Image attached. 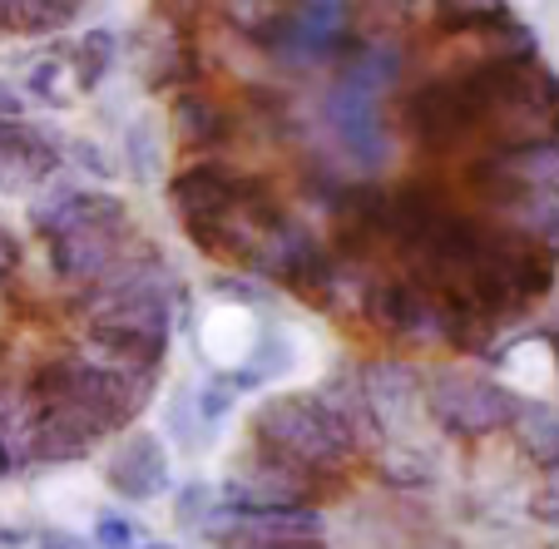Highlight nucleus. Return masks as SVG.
<instances>
[{
	"mask_svg": "<svg viewBox=\"0 0 559 549\" xmlns=\"http://www.w3.org/2000/svg\"><path fill=\"white\" fill-rule=\"evenodd\" d=\"M174 297L179 277L158 258H124L99 283L85 287L90 342L109 367L154 377L174 342Z\"/></svg>",
	"mask_w": 559,
	"mask_h": 549,
	"instance_id": "obj_1",
	"label": "nucleus"
},
{
	"mask_svg": "<svg viewBox=\"0 0 559 549\" xmlns=\"http://www.w3.org/2000/svg\"><path fill=\"white\" fill-rule=\"evenodd\" d=\"M31 391H35V402H40V411H74V416H85L99 435H115V431H124L139 416V406L148 402L154 377H148V371L109 367V361L70 357V361L40 367Z\"/></svg>",
	"mask_w": 559,
	"mask_h": 549,
	"instance_id": "obj_2",
	"label": "nucleus"
},
{
	"mask_svg": "<svg viewBox=\"0 0 559 549\" xmlns=\"http://www.w3.org/2000/svg\"><path fill=\"white\" fill-rule=\"evenodd\" d=\"M258 451H273L283 461L302 465L312 476H342L357 461V435L342 416H332L317 396H273L253 416Z\"/></svg>",
	"mask_w": 559,
	"mask_h": 549,
	"instance_id": "obj_3",
	"label": "nucleus"
},
{
	"mask_svg": "<svg viewBox=\"0 0 559 549\" xmlns=\"http://www.w3.org/2000/svg\"><path fill=\"white\" fill-rule=\"evenodd\" d=\"M367 318L386 337L412 342V347H455V332H461V307L436 287H426L416 273L386 277V283L371 287Z\"/></svg>",
	"mask_w": 559,
	"mask_h": 549,
	"instance_id": "obj_4",
	"label": "nucleus"
},
{
	"mask_svg": "<svg viewBox=\"0 0 559 549\" xmlns=\"http://www.w3.org/2000/svg\"><path fill=\"white\" fill-rule=\"evenodd\" d=\"M426 386V406H431L436 426H445L451 435H496L510 426L520 396L510 386L475 371H436L421 381Z\"/></svg>",
	"mask_w": 559,
	"mask_h": 549,
	"instance_id": "obj_5",
	"label": "nucleus"
},
{
	"mask_svg": "<svg viewBox=\"0 0 559 549\" xmlns=\"http://www.w3.org/2000/svg\"><path fill=\"white\" fill-rule=\"evenodd\" d=\"M124 232H129V218H124V203L105 199L99 193L95 213L80 218L74 228L55 232L50 238V267L64 277L70 287H90L109 273L115 263H124Z\"/></svg>",
	"mask_w": 559,
	"mask_h": 549,
	"instance_id": "obj_6",
	"label": "nucleus"
},
{
	"mask_svg": "<svg viewBox=\"0 0 559 549\" xmlns=\"http://www.w3.org/2000/svg\"><path fill=\"white\" fill-rule=\"evenodd\" d=\"M199 529L218 549H317L322 515L307 505H277V510L223 505V510H209Z\"/></svg>",
	"mask_w": 559,
	"mask_h": 549,
	"instance_id": "obj_7",
	"label": "nucleus"
},
{
	"mask_svg": "<svg viewBox=\"0 0 559 549\" xmlns=\"http://www.w3.org/2000/svg\"><path fill=\"white\" fill-rule=\"evenodd\" d=\"M328 248L317 243L307 228H297L293 218H283L277 228L263 232V243H258L253 253V273L267 277V283L287 287V293L307 297V302L317 307V293H322V277H328Z\"/></svg>",
	"mask_w": 559,
	"mask_h": 549,
	"instance_id": "obj_8",
	"label": "nucleus"
},
{
	"mask_svg": "<svg viewBox=\"0 0 559 549\" xmlns=\"http://www.w3.org/2000/svg\"><path fill=\"white\" fill-rule=\"evenodd\" d=\"M317 490V476L302 465L283 461L273 451H258L243 470H233L223 500L243 510H277V505H307V496Z\"/></svg>",
	"mask_w": 559,
	"mask_h": 549,
	"instance_id": "obj_9",
	"label": "nucleus"
},
{
	"mask_svg": "<svg viewBox=\"0 0 559 549\" xmlns=\"http://www.w3.org/2000/svg\"><path fill=\"white\" fill-rule=\"evenodd\" d=\"M267 183L258 179H243V174L223 169V164H203V169H189L174 179V208H179L183 228H193V223H213L223 218V213L243 208L248 199H258Z\"/></svg>",
	"mask_w": 559,
	"mask_h": 549,
	"instance_id": "obj_10",
	"label": "nucleus"
},
{
	"mask_svg": "<svg viewBox=\"0 0 559 549\" xmlns=\"http://www.w3.org/2000/svg\"><path fill=\"white\" fill-rule=\"evenodd\" d=\"M109 490H119L134 505H148L169 490V455H164V435L158 431H129L124 441L115 445L105 465Z\"/></svg>",
	"mask_w": 559,
	"mask_h": 549,
	"instance_id": "obj_11",
	"label": "nucleus"
},
{
	"mask_svg": "<svg viewBox=\"0 0 559 549\" xmlns=\"http://www.w3.org/2000/svg\"><path fill=\"white\" fill-rule=\"evenodd\" d=\"M99 441H105V435H99L85 416H74V411H40L31 461H40V465H74V461H85Z\"/></svg>",
	"mask_w": 559,
	"mask_h": 549,
	"instance_id": "obj_12",
	"label": "nucleus"
},
{
	"mask_svg": "<svg viewBox=\"0 0 559 549\" xmlns=\"http://www.w3.org/2000/svg\"><path fill=\"white\" fill-rule=\"evenodd\" d=\"M35 426H40L35 391L11 377H0V451L11 455V470L35 455Z\"/></svg>",
	"mask_w": 559,
	"mask_h": 549,
	"instance_id": "obj_13",
	"label": "nucleus"
},
{
	"mask_svg": "<svg viewBox=\"0 0 559 549\" xmlns=\"http://www.w3.org/2000/svg\"><path fill=\"white\" fill-rule=\"evenodd\" d=\"M361 386H367V402H371L377 426L386 431V426L396 421V416H406V406L416 402L421 377H416V367H406V361H377V367L361 371Z\"/></svg>",
	"mask_w": 559,
	"mask_h": 549,
	"instance_id": "obj_14",
	"label": "nucleus"
},
{
	"mask_svg": "<svg viewBox=\"0 0 559 549\" xmlns=\"http://www.w3.org/2000/svg\"><path fill=\"white\" fill-rule=\"evenodd\" d=\"M371 273L361 258H332L328 277H322V293H317V307H328L332 318H367L371 307Z\"/></svg>",
	"mask_w": 559,
	"mask_h": 549,
	"instance_id": "obj_15",
	"label": "nucleus"
},
{
	"mask_svg": "<svg viewBox=\"0 0 559 549\" xmlns=\"http://www.w3.org/2000/svg\"><path fill=\"white\" fill-rule=\"evenodd\" d=\"M510 431L525 445V455L545 470H559V406L535 402V396H520L515 416H510Z\"/></svg>",
	"mask_w": 559,
	"mask_h": 549,
	"instance_id": "obj_16",
	"label": "nucleus"
},
{
	"mask_svg": "<svg viewBox=\"0 0 559 549\" xmlns=\"http://www.w3.org/2000/svg\"><path fill=\"white\" fill-rule=\"evenodd\" d=\"M45 169H50V154H35V148H25L21 139L0 134V193H21L25 183L40 179Z\"/></svg>",
	"mask_w": 559,
	"mask_h": 549,
	"instance_id": "obj_17",
	"label": "nucleus"
},
{
	"mask_svg": "<svg viewBox=\"0 0 559 549\" xmlns=\"http://www.w3.org/2000/svg\"><path fill=\"white\" fill-rule=\"evenodd\" d=\"M209 431L199 416V402H193V386H179L169 396V406H164V435L169 441H179L183 451H199V435Z\"/></svg>",
	"mask_w": 559,
	"mask_h": 549,
	"instance_id": "obj_18",
	"label": "nucleus"
},
{
	"mask_svg": "<svg viewBox=\"0 0 559 549\" xmlns=\"http://www.w3.org/2000/svg\"><path fill=\"white\" fill-rule=\"evenodd\" d=\"M193 402H199V416H203V426H223L228 421V411H233V402H238V391H233V381L223 377V381H203V386H193Z\"/></svg>",
	"mask_w": 559,
	"mask_h": 549,
	"instance_id": "obj_19",
	"label": "nucleus"
},
{
	"mask_svg": "<svg viewBox=\"0 0 559 549\" xmlns=\"http://www.w3.org/2000/svg\"><path fill=\"white\" fill-rule=\"evenodd\" d=\"M179 129H183V139H193V144H209V139H218V109L213 105H203L199 95H183L179 99Z\"/></svg>",
	"mask_w": 559,
	"mask_h": 549,
	"instance_id": "obj_20",
	"label": "nucleus"
},
{
	"mask_svg": "<svg viewBox=\"0 0 559 549\" xmlns=\"http://www.w3.org/2000/svg\"><path fill=\"white\" fill-rule=\"evenodd\" d=\"M209 510H213V486H203V480H189V486L174 496V520H179L183 529H199Z\"/></svg>",
	"mask_w": 559,
	"mask_h": 549,
	"instance_id": "obj_21",
	"label": "nucleus"
},
{
	"mask_svg": "<svg viewBox=\"0 0 559 549\" xmlns=\"http://www.w3.org/2000/svg\"><path fill=\"white\" fill-rule=\"evenodd\" d=\"M95 545L99 549H134L139 545V525L129 515H115V510H105V515L95 520Z\"/></svg>",
	"mask_w": 559,
	"mask_h": 549,
	"instance_id": "obj_22",
	"label": "nucleus"
},
{
	"mask_svg": "<svg viewBox=\"0 0 559 549\" xmlns=\"http://www.w3.org/2000/svg\"><path fill=\"white\" fill-rule=\"evenodd\" d=\"M530 515H535L539 525L559 529V470H549V486H539V496L530 500Z\"/></svg>",
	"mask_w": 559,
	"mask_h": 549,
	"instance_id": "obj_23",
	"label": "nucleus"
},
{
	"mask_svg": "<svg viewBox=\"0 0 559 549\" xmlns=\"http://www.w3.org/2000/svg\"><path fill=\"white\" fill-rule=\"evenodd\" d=\"M35 549H99V545H85V539L64 535V529H50V535H40V545Z\"/></svg>",
	"mask_w": 559,
	"mask_h": 549,
	"instance_id": "obj_24",
	"label": "nucleus"
},
{
	"mask_svg": "<svg viewBox=\"0 0 559 549\" xmlns=\"http://www.w3.org/2000/svg\"><path fill=\"white\" fill-rule=\"evenodd\" d=\"M0 263H11V238H0Z\"/></svg>",
	"mask_w": 559,
	"mask_h": 549,
	"instance_id": "obj_25",
	"label": "nucleus"
},
{
	"mask_svg": "<svg viewBox=\"0 0 559 549\" xmlns=\"http://www.w3.org/2000/svg\"><path fill=\"white\" fill-rule=\"evenodd\" d=\"M5 470H11V455H5V451H0V476H5Z\"/></svg>",
	"mask_w": 559,
	"mask_h": 549,
	"instance_id": "obj_26",
	"label": "nucleus"
},
{
	"mask_svg": "<svg viewBox=\"0 0 559 549\" xmlns=\"http://www.w3.org/2000/svg\"><path fill=\"white\" fill-rule=\"evenodd\" d=\"M134 549H174V545H134Z\"/></svg>",
	"mask_w": 559,
	"mask_h": 549,
	"instance_id": "obj_27",
	"label": "nucleus"
}]
</instances>
